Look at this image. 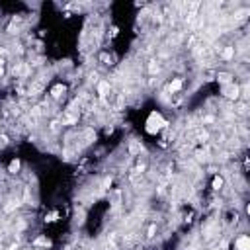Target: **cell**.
<instances>
[{
	"mask_svg": "<svg viewBox=\"0 0 250 250\" xmlns=\"http://www.w3.org/2000/svg\"><path fill=\"white\" fill-rule=\"evenodd\" d=\"M164 125H166V121L162 119V115L156 113V112H152L149 115V119H147V131H149V133H156V131H160Z\"/></svg>",
	"mask_w": 250,
	"mask_h": 250,
	"instance_id": "cell-1",
	"label": "cell"
},
{
	"mask_svg": "<svg viewBox=\"0 0 250 250\" xmlns=\"http://www.w3.org/2000/svg\"><path fill=\"white\" fill-rule=\"evenodd\" d=\"M237 248L238 250H250V238L248 237H240L237 240Z\"/></svg>",
	"mask_w": 250,
	"mask_h": 250,
	"instance_id": "cell-2",
	"label": "cell"
},
{
	"mask_svg": "<svg viewBox=\"0 0 250 250\" xmlns=\"http://www.w3.org/2000/svg\"><path fill=\"white\" fill-rule=\"evenodd\" d=\"M227 96H229V98H237V96H238V86L227 88Z\"/></svg>",
	"mask_w": 250,
	"mask_h": 250,
	"instance_id": "cell-3",
	"label": "cell"
},
{
	"mask_svg": "<svg viewBox=\"0 0 250 250\" xmlns=\"http://www.w3.org/2000/svg\"><path fill=\"white\" fill-rule=\"evenodd\" d=\"M108 82H100V86H98V92H100V96H106V92H108Z\"/></svg>",
	"mask_w": 250,
	"mask_h": 250,
	"instance_id": "cell-4",
	"label": "cell"
},
{
	"mask_svg": "<svg viewBox=\"0 0 250 250\" xmlns=\"http://www.w3.org/2000/svg\"><path fill=\"white\" fill-rule=\"evenodd\" d=\"M180 86H182V82H180V80H174L172 84H170V90L176 92V90H180Z\"/></svg>",
	"mask_w": 250,
	"mask_h": 250,
	"instance_id": "cell-5",
	"label": "cell"
},
{
	"mask_svg": "<svg viewBox=\"0 0 250 250\" xmlns=\"http://www.w3.org/2000/svg\"><path fill=\"white\" fill-rule=\"evenodd\" d=\"M221 186H223V178H215V180H213V188H215V189H219Z\"/></svg>",
	"mask_w": 250,
	"mask_h": 250,
	"instance_id": "cell-6",
	"label": "cell"
},
{
	"mask_svg": "<svg viewBox=\"0 0 250 250\" xmlns=\"http://www.w3.org/2000/svg\"><path fill=\"white\" fill-rule=\"evenodd\" d=\"M18 168H20V162H18V160H12L10 162V172H16Z\"/></svg>",
	"mask_w": 250,
	"mask_h": 250,
	"instance_id": "cell-7",
	"label": "cell"
},
{
	"mask_svg": "<svg viewBox=\"0 0 250 250\" xmlns=\"http://www.w3.org/2000/svg\"><path fill=\"white\" fill-rule=\"evenodd\" d=\"M229 57H233V49H227L225 51V59H229Z\"/></svg>",
	"mask_w": 250,
	"mask_h": 250,
	"instance_id": "cell-8",
	"label": "cell"
},
{
	"mask_svg": "<svg viewBox=\"0 0 250 250\" xmlns=\"http://www.w3.org/2000/svg\"><path fill=\"white\" fill-rule=\"evenodd\" d=\"M219 78H221V80H223V82H227V80H229V75H221Z\"/></svg>",
	"mask_w": 250,
	"mask_h": 250,
	"instance_id": "cell-9",
	"label": "cell"
}]
</instances>
